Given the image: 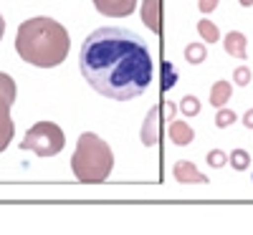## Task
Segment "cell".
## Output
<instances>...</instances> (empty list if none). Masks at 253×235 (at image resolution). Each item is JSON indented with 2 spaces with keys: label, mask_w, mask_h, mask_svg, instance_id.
I'll list each match as a JSON object with an SVG mask.
<instances>
[{
  "label": "cell",
  "mask_w": 253,
  "mask_h": 235,
  "mask_svg": "<svg viewBox=\"0 0 253 235\" xmlns=\"http://www.w3.org/2000/svg\"><path fill=\"white\" fill-rule=\"evenodd\" d=\"M228 164L236 169V172H246V169L251 167V155L246 152V149H233V152L228 155Z\"/></svg>",
  "instance_id": "15"
},
{
  "label": "cell",
  "mask_w": 253,
  "mask_h": 235,
  "mask_svg": "<svg viewBox=\"0 0 253 235\" xmlns=\"http://www.w3.org/2000/svg\"><path fill=\"white\" fill-rule=\"evenodd\" d=\"M218 3H220V0H198V10L203 15H210L213 10H218Z\"/></svg>",
  "instance_id": "21"
},
{
  "label": "cell",
  "mask_w": 253,
  "mask_h": 235,
  "mask_svg": "<svg viewBox=\"0 0 253 235\" xmlns=\"http://www.w3.org/2000/svg\"><path fill=\"white\" fill-rule=\"evenodd\" d=\"M71 169L79 182L84 185H101L107 182L114 169L112 147L94 132H84L76 142V152L71 157Z\"/></svg>",
  "instance_id": "3"
},
{
  "label": "cell",
  "mask_w": 253,
  "mask_h": 235,
  "mask_svg": "<svg viewBox=\"0 0 253 235\" xmlns=\"http://www.w3.org/2000/svg\"><path fill=\"white\" fill-rule=\"evenodd\" d=\"M71 38L69 31L53 18H28L18 26L15 51L36 69H53L69 58Z\"/></svg>",
  "instance_id": "2"
},
{
  "label": "cell",
  "mask_w": 253,
  "mask_h": 235,
  "mask_svg": "<svg viewBox=\"0 0 253 235\" xmlns=\"http://www.w3.org/2000/svg\"><path fill=\"white\" fill-rule=\"evenodd\" d=\"M160 112H162V114H165L167 119H170V121H172V119H175V114H177L180 109H177V106H175L172 101H167V104H162V106H160Z\"/></svg>",
  "instance_id": "22"
},
{
  "label": "cell",
  "mask_w": 253,
  "mask_h": 235,
  "mask_svg": "<svg viewBox=\"0 0 253 235\" xmlns=\"http://www.w3.org/2000/svg\"><path fill=\"white\" fill-rule=\"evenodd\" d=\"M251 78H253V74H251L248 66H238V69H233V83H236V86H248Z\"/></svg>",
  "instance_id": "20"
},
{
  "label": "cell",
  "mask_w": 253,
  "mask_h": 235,
  "mask_svg": "<svg viewBox=\"0 0 253 235\" xmlns=\"http://www.w3.org/2000/svg\"><path fill=\"white\" fill-rule=\"evenodd\" d=\"M238 121V114L233 112V109H218V114H215V126L218 129H228V126H233Z\"/></svg>",
  "instance_id": "18"
},
{
  "label": "cell",
  "mask_w": 253,
  "mask_h": 235,
  "mask_svg": "<svg viewBox=\"0 0 253 235\" xmlns=\"http://www.w3.org/2000/svg\"><path fill=\"white\" fill-rule=\"evenodd\" d=\"M241 121H243L246 129H253V106H251V109H246V114L241 117Z\"/></svg>",
  "instance_id": "23"
},
{
  "label": "cell",
  "mask_w": 253,
  "mask_h": 235,
  "mask_svg": "<svg viewBox=\"0 0 253 235\" xmlns=\"http://www.w3.org/2000/svg\"><path fill=\"white\" fill-rule=\"evenodd\" d=\"M205 159H208V164L213 169H223L228 164V155L223 152V149H210V152L205 155Z\"/></svg>",
  "instance_id": "19"
},
{
  "label": "cell",
  "mask_w": 253,
  "mask_h": 235,
  "mask_svg": "<svg viewBox=\"0 0 253 235\" xmlns=\"http://www.w3.org/2000/svg\"><path fill=\"white\" fill-rule=\"evenodd\" d=\"M142 23L152 33L162 31V0H144L142 3Z\"/></svg>",
  "instance_id": "9"
},
{
  "label": "cell",
  "mask_w": 253,
  "mask_h": 235,
  "mask_svg": "<svg viewBox=\"0 0 253 235\" xmlns=\"http://www.w3.org/2000/svg\"><path fill=\"white\" fill-rule=\"evenodd\" d=\"M230 96H233V83L220 78L213 83V89H210V106H215V109H220V106H228Z\"/></svg>",
  "instance_id": "12"
},
{
  "label": "cell",
  "mask_w": 253,
  "mask_h": 235,
  "mask_svg": "<svg viewBox=\"0 0 253 235\" xmlns=\"http://www.w3.org/2000/svg\"><path fill=\"white\" fill-rule=\"evenodd\" d=\"M66 147V134L53 121H36L20 142V149H28L36 157H56Z\"/></svg>",
  "instance_id": "4"
},
{
  "label": "cell",
  "mask_w": 253,
  "mask_h": 235,
  "mask_svg": "<svg viewBox=\"0 0 253 235\" xmlns=\"http://www.w3.org/2000/svg\"><path fill=\"white\" fill-rule=\"evenodd\" d=\"M3 33H5V18L0 15V38H3Z\"/></svg>",
  "instance_id": "24"
},
{
  "label": "cell",
  "mask_w": 253,
  "mask_h": 235,
  "mask_svg": "<svg viewBox=\"0 0 253 235\" xmlns=\"http://www.w3.org/2000/svg\"><path fill=\"white\" fill-rule=\"evenodd\" d=\"M177 109H180L185 117H198V114H200V99H198V96H193V94H187V96L180 101Z\"/></svg>",
  "instance_id": "17"
},
{
  "label": "cell",
  "mask_w": 253,
  "mask_h": 235,
  "mask_svg": "<svg viewBox=\"0 0 253 235\" xmlns=\"http://www.w3.org/2000/svg\"><path fill=\"white\" fill-rule=\"evenodd\" d=\"M238 3H241V8H251V5H253V0H238Z\"/></svg>",
  "instance_id": "25"
},
{
  "label": "cell",
  "mask_w": 253,
  "mask_h": 235,
  "mask_svg": "<svg viewBox=\"0 0 253 235\" xmlns=\"http://www.w3.org/2000/svg\"><path fill=\"white\" fill-rule=\"evenodd\" d=\"M172 175L180 185H208V175H203L200 169L193 164V162H187V159H177L172 164Z\"/></svg>",
  "instance_id": "6"
},
{
  "label": "cell",
  "mask_w": 253,
  "mask_h": 235,
  "mask_svg": "<svg viewBox=\"0 0 253 235\" xmlns=\"http://www.w3.org/2000/svg\"><path fill=\"white\" fill-rule=\"evenodd\" d=\"M223 48H225L228 56L246 61V58H248V38H246L241 31H230V33L223 38Z\"/></svg>",
  "instance_id": "10"
},
{
  "label": "cell",
  "mask_w": 253,
  "mask_h": 235,
  "mask_svg": "<svg viewBox=\"0 0 253 235\" xmlns=\"http://www.w3.org/2000/svg\"><path fill=\"white\" fill-rule=\"evenodd\" d=\"M160 106H152L150 112H147V117H144V121H142V134H139V139H142V144L144 147H155L157 142H160Z\"/></svg>",
  "instance_id": "8"
},
{
  "label": "cell",
  "mask_w": 253,
  "mask_h": 235,
  "mask_svg": "<svg viewBox=\"0 0 253 235\" xmlns=\"http://www.w3.org/2000/svg\"><path fill=\"white\" fill-rule=\"evenodd\" d=\"M15 104V81L0 71V152H5L13 142L15 124L10 119V109Z\"/></svg>",
  "instance_id": "5"
},
{
  "label": "cell",
  "mask_w": 253,
  "mask_h": 235,
  "mask_svg": "<svg viewBox=\"0 0 253 235\" xmlns=\"http://www.w3.org/2000/svg\"><path fill=\"white\" fill-rule=\"evenodd\" d=\"M195 139V129L190 126L187 121H180V119H172L170 124V142L175 147H187V144H193Z\"/></svg>",
  "instance_id": "11"
},
{
  "label": "cell",
  "mask_w": 253,
  "mask_h": 235,
  "mask_svg": "<svg viewBox=\"0 0 253 235\" xmlns=\"http://www.w3.org/2000/svg\"><path fill=\"white\" fill-rule=\"evenodd\" d=\"M175 83H177V71H175V66H172L170 61H165V63H162V78H160V86H162V91L167 94V91L175 86Z\"/></svg>",
  "instance_id": "16"
},
{
  "label": "cell",
  "mask_w": 253,
  "mask_h": 235,
  "mask_svg": "<svg viewBox=\"0 0 253 235\" xmlns=\"http://www.w3.org/2000/svg\"><path fill=\"white\" fill-rule=\"evenodd\" d=\"M94 8L109 18H126L137 8V0H94Z\"/></svg>",
  "instance_id": "7"
},
{
  "label": "cell",
  "mask_w": 253,
  "mask_h": 235,
  "mask_svg": "<svg viewBox=\"0 0 253 235\" xmlns=\"http://www.w3.org/2000/svg\"><path fill=\"white\" fill-rule=\"evenodd\" d=\"M81 76L89 86L114 101H132L152 83L155 66L144 38L126 28H96L81 43Z\"/></svg>",
  "instance_id": "1"
},
{
  "label": "cell",
  "mask_w": 253,
  "mask_h": 235,
  "mask_svg": "<svg viewBox=\"0 0 253 235\" xmlns=\"http://www.w3.org/2000/svg\"><path fill=\"white\" fill-rule=\"evenodd\" d=\"M198 33H200V38L205 40V43H218V40H220L218 26L213 23V20H208V18H200L198 20Z\"/></svg>",
  "instance_id": "13"
},
{
  "label": "cell",
  "mask_w": 253,
  "mask_h": 235,
  "mask_svg": "<svg viewBox=\"0 0 253 235\" xmlns=\"http://www.w3.org/2000/svg\"><path fill=\"white\" fill-rule=\"evenodd\" d=\"M205 58H208V48H205V43H187V48H185V61H187V63H193V66H200Z\"/></svg>",
  "instance_id": "14"
}]
</instances>
